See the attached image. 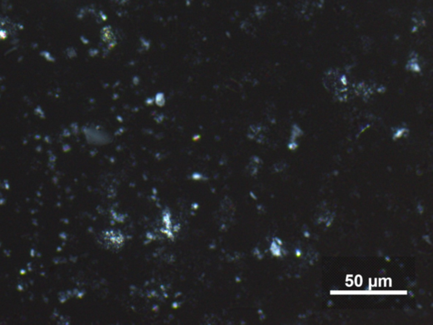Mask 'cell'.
<instances>
[{"label":"cell","mask_w":433,"mask_h":325,"mask_svg":"<svg viewBox=\"0 0 433 325\" xmlns=\"http://www.w3.org/2000/svg\"><path fill=\"white\" fill-rule=\"evenodd\" d=\"M17 31V26L7 18L0 16V40H5L14 36Z\"/></svg>","instance_id":"1"}]
</instances>
